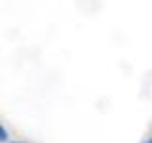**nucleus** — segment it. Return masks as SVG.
I'll return each instance as SVG.
<instances>
[{"mask_svg": "<svg viewBox=\"0 0 152 143\" xmlns=\"http://www.w3.org/2000/svg\"><path fill=\"white\" fill-rule=\"evenodd\" d=\"M0 143H10V132L2 122H0Z\"/></svg>", "mask_w": 152, "mask_h": 143, "instance_id": "1", "label": "nucleus"}, {"mask_svg": "<svg viewBox=\"0 0 152 143\" xmlns=\"http://www.w3.org/2000/svg\"><path fill=\"white\" fill-rule=\"evenodd\" d=\"M10 143H31V141H25V139H15V141H10Z\"/></svg>", "mask_w": 152, "mask_h": 143, "instance_id": "2", "label": "nucleus"}, {"mask_svg": "<svg viewBox=\"0 0 152 143\" xmlns=\"http://www.w3.org/2000/svg\"><path fill=\"white\" fill-rule=\"evenodd\" d=\"M145 143H152V136H150V137H146V139H145Z\"/></svg>", "mask_w": 152, "mask_h": 143, "instance_id": "3", "label": "nucleus"}]
</instances>
